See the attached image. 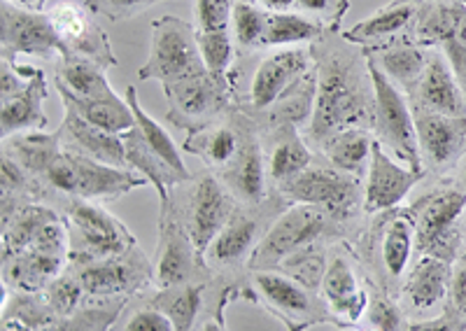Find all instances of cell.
I'll return each instance as SVG.
<instances>
[{
  "label": "cell",
  "mask_w": 466,
  "mask_h": 331,
  "mask_svg": "<svg viewBox=\"0 0 466 331\" xmlns=\"http://www.w3.org/2000/svg\"><path fill=\"white\" fill-rule=\"evenodd\" d=\"M318 70V96L306 140L318 150L345 128H369L376 119V86L364 49L345 40L343 31H324L308 45Z\"/></svg>",
  "instance_id": "obj_1"
},
{
  "label": "cell",
  "mask_w": 466,
  "mask_h": 331,
  "mask_svg": "<svg viewBox=\"0 0 466 331\" xmlns=\"http://www.w3.org/2000/svg\"><path fill=\"white\" fill-rule=\"evenodd\" d=\"M318 96V70L308 47H282L264 54L233 103L261 131L291 124L306 131Z\"/></svg>",
  "instance_id": "obj_2"
},
{
  "label": "cell",
  "mask_w": 466,
  "mask_h": 331,
  "mask_svg": "<svg viewBox=\"0 0 466 331\" xmlns=\"http://www.w3.org/2000/svg\"><path fill=\"white\" fill-rule=\"evenodd\" d=\"M408 208L418 229V255L455 264L466 247V192L455 177H434Z\"/></svg>",
  "instance_id": "obj_3"
},
{
  "label": "cell",
  "mask_w": 466,
  "mask_h": 331,
  "mask_svg": "<svg viewBox=\"0 0 466 331\" xmlns=\"http://www.w3.org/2000/svg\"><path fill=\"white\" fill-rule=\"evenodd\" d=\"M127 103L136 115V126L122 134L128 166L157 189L159 201L164 204L170 196V187L191 180V173L187 171L177 145L166 134V128H161V124L140 107L136 86H127Z\"/></svg>",
  "instance_id": "obj_4"
},
{
  "label": "cell",
  "mask_w": 466,
  "mask_h": 331,
  "mask_svg": "<svg viewBox=\"0 0 466 331\" xmlns=\"http://www.w3.org/2000/svg\"><path fill=\"white\" fill-rule=\"evenodd\" d=\"M418 255V229L410 208H392L373 215L364 231V259L373 283L399 299L401 283Z\"/></svg>",
  "instance_id": "obj_5"
},
{
  "label": "cell",
  "mask_w": 466,
  "mask_h": 331,
  "mask_svg": "<svg viewBox=\"0 0 466 331\" xmlns=\"http://www.w3.org/2000/svg\"><path fill=\"white\" fill-rule=\"evenodd\" d=\"M238 206L240 201L219 180L218 173L206 168V171L191 176V180L177 185L170 192L168 201L161 204V208H168L180 219L185 229L189 231L191 241L197 243L198 252L206 255L215 236L227 226Z\"/></svg>",
  "instance_id": "obj_6"
},
{
  "label": "cell",
  "mask_w": 466,
  "mask_h": 331,
  "mask_svg": "<svg viewBox=\"0 0 466 331\" xmlns=\"http://www.w3.org/2000/svg\"><path fill=\"white\" fill-rule=\"evenodd\" d=\"M348 226L327 210L308 204H289L266 231L264 241L249 259L248 271H276L287 256L324 241H345Z\"/></svg>",
  "instance_id": "obj_7"
},
{
  "label": "cell",
  "mask_w": 466,
  "mask_h": 331,
  "mask_svg": "<svg viewBox=\"0 0 466 331\" xmlns=\"http://www.w3.org/2000/svg\"><path fill=\"white\" fill-rule=\"evenodd\" d=\"M240 294L278 317L287 331H306L324 322L331 325L322 296L280 271H248Z\"/></svg>",
  "instance_id": "obj_8"
},
{
  "label": "cell",
  "mask_w": 466,
  "mask_h": 331,
  "mask_svg": "<svg viewBox=\"0 0 466 331\" xmlns=\"http://www.w3.org/2000/svg\"><path fill=\"white\" fill-rule=\"evenodd\" d=\"M278 194L289 204L318 206L345 226L352 225L357 215L364 213L361 177L340 171L329 164L322 155L315 156L313 164L303 173H299Z\"/></svg>",
  "instance_id": "obj_9"
},
{
  "label": "cell",
  "mask_w": 466,
  "mask_h": 331,
  "mask_svg": "<svg viewBox=\"0 0 466 331\" xmlns=\"http://www.w3.org/2000/svg\"><path fill=\"white\" fill-rule=\"evenodd\" d=\"M68 229V262L89 264L119 256L136 246L131 231L103 206L85 198H70L61 213Z\"/></svg>",
  "instance_id": "obj_10"
},
{
  "label": "cell",
  "mask_w": 466,
  "mask_h": 331,
  "mask_svg": "<svg viewBox=\"0 0 466 331\" xmlns=\"http://www.w3.org/2000/svg\"><path fill=\"white\" fill-rule=\"evenodd\" d=\"M287 206L289 201H285L280 194H276L264 206L240 204L203 255L210 273H236L240 268H248L268 226Z\"/></svg>",
  "instance_id": "obj_11"
},
{
  "label": "cell",
  "mask_w": 466,
  "mask_h": 331,
  "mask_svg": "<svg viewBox=\"0 0 466 331\" xmlns=\"http://www.w3.org/2000/svg\"><path fill=\"white\" fill-rule=\"evenodd\" d=\"M208 73L198 49L197 28L182 22L177 16H159L152 24V45L149 56L138 68V77L143 82L157 80L161 86L187 77Z\"/></svg>",
  "instance_id": "obj_12"
},
{
  "label": "cell",
  "mask_w": 466,
  "mask_h": 331,
  "mask_svg": "<svg viewBox=\"0 0 466 331\" xmlns=\"http://www.w3.org/2000/svg\"><path fill=\"white\" fill-rule=\"evenodd\" d=\"M361 268L364 262L345 241L329 247V262L319 285V296L331 316V325L340 329H355L364 320L371 280H364Z\"/></svg>",
  "instance_id": "obj_13"
},
{
  "label": "cell",
  "mask_w": 466,
  "mask_h": 331,
  "mask_svg": "<svg viewBox=\"0 0 466 331\" xmlns=\"http://www.w3.org/2000/svg\"><path fill=\"white\" fill-rule=\"evenodd\" d=\"M369 61V59H366ZM376 86V119H373V138L385 147L390 156L401 161L408 168L422 171L420 143L415 115L408 105V98L399 86L382 75L373 64H369Z\"/></svg>",
  "instance_id": "obj_14"
},
{
  "label": "cell",
  "mask_w": 466,
  "mask_h": 331,
  "mask_svg": "<svg viewBox=\"0 0 466 331\" xmlns=\"http://www.w3.org/2000/svg\"><path fill=\"white\" fill-rule=\"evenodd\" d=\"M164 94L168 101L166 119L173 126L185 128L187 134L219 122L236 107L231 86L212 77L210 73L166 85Z\"/></svg>",
  "instance_id": "obj_15"
},
{
  "label": "cell",
  "mask_w": 466,
  "mask_h": 331,
  "mask_svg": "<svg viewBox=\"0 0 466 331\" xmlns=\"http://www.w3.org/2000/svg\"><path fill=\"white\" fill-rule=\"evenodd\" d=\"M77 273L86 299H131L154 280V264L138 247V243L119 256L89 264H70Z\"/></svg>",
  "instance_id": "obj_16"
},
{
  "label": "cell",
  "mask_w": 466,
  "mask_h": 331,
  "mask_svg": "<svg viewBox=\"0 0 466 331\" xmlns=\"http://www.w3.org/2000/svg\"><path fill=\"white\" fill-rule=\"evenodd\" d=\"M231 117L236 122V126H238L240 150L227 171L218 173L219 180L231 189L233 196L238 198L243 206L268 204L278 192L270 189L259 126L248 115L240 113L238 107H233Z\"/></svg>",
  "instance_id": "obj_17"
},
{
  "label": "cell",
  "mask_w": 466,
  "mask_h": 331,
  "mask_svg": "<svg viewBox=\"0 0 466 331\" xmlns=\"http://www.w3.org/2000/svg\"><path fill=\"white\" fill-rule=\"evenodd\" d=\"M212 273L206 259L191 241L189 231L168 208L159 213V246L154 256V287H175V285L208 280Z\"/></svg>",
  "instance_id": "obj_18"
},
{
  "label": "cell",
  "mask_w": 466,
  "mask_h": 331,
  "mask_svg": "<svg viewBox=\"0 0 466 331\" xmlns=\"http://www.w3.org/2000/svg\"><path fill=\"white\" fill-rule=\"evenodd\" d=\"M49 22L58 35V43L64 49V56L94 61L101 68L119 65L115 49H112L107 33L94 19V12L75 0H61L47 10Z\"/></svg>",
  "instance_id": "obj_19"
},
{
  "label": "cell",
  "mask_w": 466,
  "mask_h": 331,
  "mask_svg": "<svg viewBox=\"0 0 466 331\" xmlns=\"http://www.w3.org/2000/svg\"><path fill=\"white\" fill-rule=\"evenodd\" d=\"M0 59L16 61V56L54 59L64 56L58 35L49 22L47 12H33L19 7L12 0L0 3Z\"/></svg>",
  "instance_id": "obj_20"
},
{
  "label": "cell",
  "mask_w": 466,
  "mask_h": 331,
  "mask_svg": "<svg viewBox=\"0 0 466 331\" xmlns=\"http://www.w3.org/2000/svg\"><path fill=\"white\" fill-rule=\"evenodd\" d=\"M452 264L430 255H418L408 268L399 292V306L408 320H427L441 316L451 306Z\"/></svg>",
  "instance_id": "obj_21"
},
{
  "label": "cell",
  "mask_w": 466,
  "mask_h": 331,
  "mask_svg": "<svg viewBox=\"0 0 466 331\" xmlns=\"http://www.w3.org/2000/svg\"><path fill=\"white\" fill-rule=\"evenodd\" d=\"M415 126L424 176H451L466 159V117L415 115Z\"/></svg>",
  "instance_id": "obj_22"
},
{
  "label": "cell",
  "mask_w": 466,
  "mask_h": 331,
  "mask_svg": "<svg viewBox=\"0 0 466 331\" xmlns=\"http://www.w3.org/2000/svg\"><path fill=\"white\" fill-rule=\"evenodd\" d=\"M406 98L413 115L466 117V94L441 49H431L422 77Z\"/></svg>",
  "instance_id": "obj_23"
},
{
  "label": "cell",
  "mask_w": 466,
  "mask_h": 331,
  "mask_svg": "<svg viewBox=\"0 0 466 331\" xmlns=\"http://www.w3.org/2000/svg\"><path fill=\"white\" fill-rule=\"evenodd\" d=\"M424 171H415L408 166H399L394 156L385 152L380 143H373L371 164L366 171L364 185V213L378 215L392 210L406 201V196L424 180Z\"/></svg>",
  "instance_id": "obj_24"
},
{
  "label": "cell",
  "mask_w": 466,
  "mask_h": 331,
  "mask_svg": "<svg viewBox=\"0 0 466 331\" xmlns=\"http://www.w3.org/2000/svg\"><path fill=\"white\" fill-rule=\"evenodd\" d=\"M261 143H264L266 173H268L273 192H280L299 173L306 171L315 159L313 147L308 145L301 128L291 126V124L261 131Z\"/></svg>",
  "instance_id": "obj_25"
},
{
  "label": "cell",
  "mask_w": 466,
  "mask_h": 331,
  "mask_svg": "<svg viewBox=\"0 0 466 331\" xmlns=\"http://www.w3.org/2000/svg\"><path fill=\"white\" fill-rule=\"evenodd\" d=\"M422 0H392L385 7L366 16L364 22L343 31L345 40L361 49H380L397 40L410 38Z\"/></svg>",
  "instance_id": "obj_26"
},
{
  "label": "cell",
  "mask_w": 466,
  "mask_h": 331,
  "mask_svg": "<svg viewBox=\"0 0 466 331\" xmlns=\"http://www.w3.org/2000/svg\"><path fill=\"white\" fill-rule=\"evenodd\" d=\"M56 131L61 135L64 150L77 152V155H85L94 161H101V164L115 166V168H128V171H133L131 166H128L127 147H124L122 135L107 134L103 128L85 122L73 110H66L64 119H61V126Z\"/></svg>",
  "instance_id": "obj_27"
},
{
  "label": "cell",
  "mask_w": 466,
  "mask_h": 331,
  "mask_svg": "<svg viewBox=\"0 0 466 331\" xmlns=\"http://www.w3.org/2000/svg\"><path fill=\"white\" fill-rule=\"evenodd\" d=\"M45 101H47V77H45V70L37 68L35 75L28 77L22 89L0 98V134L3 138L26 134V131H45L47 128Z\"/></svg>",
  "instance_id": "obj_28"
},
{
  "label": "cell",
  "mask_w": 466,
  "mask_h": 331,
  "mask_svg": "<svg viewBox=\"0 0 466 331\" xmlns=\"http://www.w3.org/2000/svg\"><path fill=\"white\" fill-rule=\"evenodd\" d=\"M430 52L431 49L422 47L413 38L397 40V43L380 49H364L369 64L376 65L382 75L394 86H399L403 94H410L415 89L424 68H427Z\"/></svg>",
  "instance_id": "obj_29"
},
{
  "label": "cell",
  "mask_w": 466,
  "mask_h": 331,
  "mask_svg": "<svg viewBox=\"0 0 466 331\" xmlns=\"http://www.w3.org/2000/svg\"><path fill=\"white\" fill-rule=\"evenodd\" d=\"M182 150L198 156L206 164L208 171H227L240 150V134L231 113L219 119V122L210 124V126L187 134Z\"/></svg>",
  "instance_id": "obj_30"
},
{
  "label": "cell",
  "mask_w": 466,
  "mask_h": 331,
  "mask_svg": "<svg viewBox=\"0 0 466 331\" xmlns=\"http://www.w3.org/2000/svg\"><path fill=\"white\" fill-rule=\"evenodd\" d=\"M208 280H197V283L175 285V287H154V292L145 294L149 304L164 310L168 320L173 322L175 331H194L201 317L203 301H206Z\"/></svg>",
  "instance_id": "obj_31"
},
{
  "label": "cell",
  "mask_w": 466,
  "mask_h": 331,
  "mask_svg": "<svg viewBox=\"0 0 466 331\" xmlns=\"http://www.w3.org/2000/svg\"><path fill=\"white\" fill-rule=\"evenodd\" d=\"M56 89L68 91L82 101H106L119 96L106 77V68L77 56H61L56 68Z\"/></svg>",
  "instance_id": "obj_32"
},
{
  "label": "cell",
  "mask_w": 466,
  "mask_h": 331,
  "mask_svg": "<svg viewBox=\"0 0 466 331\" xmlns=\"http://www.w3.org/2000/svg\"><path fill=\"white\" fill-rule=\"evenodd\" d=\"M466 3L460 0H422L410 38L427 49H441L460 26Z\"/></svg>",
  "instance_id": "obj_33"
},
{
  "label": "cell",
  "mask_w": 466,
  "mask_h": 331,
  "mask_svg": "<svg viewBox=\"0 0 466 331\" xmlns=\"http://www.w3.org/2000/svg\"><path fill=\"white\" fill-rule=\"evenodd\" d=\"M373 131L369 128H345L340 134L331 135L318 147L319 155L331 166L355 177H364L371 164L373 152Z\"/></svg>",
  "instance_id": "obj_34"
},
{
  "label": "cell",
  "mask_w": 466,
  "mask_h": 331,
  "mask_svg": "<svg viewBox=\"0 0 466 331\" xmlns=\"http://www.w3.org/2000/svg\"><path fill=\"white\" fill-rule=\"evenodd\" d=\"M56 91L66 110H73V113L80 115L85 122L103 128L107 134L122 135L136 126V115H133V110L128 107L127 98L115 96L106 98V101H82V98L70 96L68 91Z\"/></svg>",
  "instance_id": "obj_35"
},
{
  "label": "cell",
  "mask_w": 466,
  "mask_h": 331,
  "mask_svg": "<svg viewBox=\"0 0 466 331\" xmlns=\"http://www.w3.org/2000/svg\"><path fill=\"white\" fill-rule=\"evenodd\" d=\"M327 28L318 24L310 16L301 15L297 10L287 12H268V24H266L264 40H261V52L276 47H297L303 43H315Z\"/></svg>",
  "instance_id": "obj_36"
},
{
  "label": "cell",
  "mask_w": 466,
  "mask_h": 331,
  "mask_svg": "<svg viewBox=\"0 0 466 331\" xmlns=\"http://www.w3.org/2000/svg\"><path fill=\"white\" fill-rule=\"evenodd\" d=\"M203 64L212 77L233 89V70L238 64V47L231 31H197Z\"/></svg>",
  "instance_id": "obj_37"
},
{
  "label": "cell",
  "mask_w": 466,
  "mask_h": 331,
  "mask_svg": "<svg viewBox=\"0 0 466 331\" xmlns=\"http://www.w3.org/2000/svg\"><path fill=\"white\" fill-rule=\"evenodd\" d=\"M128 299H89L73 316L58 317L40 331H110Z\"/></svg>",
  "instance_id": "obj_38"
},
{
  "label": "cell",
  "mask_w": 466,
  "mask_h": 331,
  "mask_svg": "<svg viewBox=\"0 0 466 331\" xmlns=\"http://www.w3.org/2000/svg\"><path fill=\"white\" fill-rule=\"evenodd\" d=\"M268 12L270 10H266V7L248 3V0H236L231 33L233 40H236V47H238V56L261 52V40H264L266 24H268Z\"/></svg>",
  "instance_id": "obj_39"
},
{
  "label": "cell",
  "mask_w": 466,
  "mask_h": 331,
  "mask_svg": "<svg viewBox=\"0 0 466 331\" xmlns=\"http://www.w3.org/2000/svg\"><path fill=\"white\" fill-rule=\"evenodd\" d=\"M329 262V247L324 243L318 246L303 247V250L294 252L276 268V271L285 273L289 278H294L297 283L306 285L308 289L319 294V285H322L324 271H327Z\"/></svg>",
  "instance_id": "obj_40"
},
{
  "label": "cell",
  "mask_w": 466,
  "mask_h": 331,
  "mask_svg": "<svg viewBox=\"0 0 466 331\" xmlns=\"http://www.w3.org/2000/svg\"><path fill=\"white\" fill-rule=\"evenodd\" d=\"M110 331H175V326L164 310L149 304L147 296L140 292L127 301Z\"/></svg>",
  "instance_id": "obj_41"
},
{
  "label": "cell",
  "mask_w": 466,
  "mask_h": 331,
  "mask_svg": "<svg viewBox=\"0 0 466 331\" xmlns=\"http://www.w3.org/2000/svg\"><path fill=\"white\" fill-rule=\"evenodd\" d=\"M43 296L56 317L73 316L75 310H80L89 301L80 278H77V273L70 266H66V271L43 289Z\"/></svg>",
  "instance_id": "obj_42"
},
{
  "label": "cell",
  "mask_w": 466,
  "mask_h": 331,
  "mask_svg": "<svg viewBox=\"0 0 466 331\" xmlns=\"http://www.w3.org/2000/svg\"><path fill=\"white\" fill-rule=\"evenodd\" d=\"M408 317L403 316L401 306L394 296L378 287L371 280V292H369V306L364 313V325L376 331H403Z\"/></svg>",
  "instance_id": "obj_43"
},
{
  "label": "cell",
  "mask_w": 466,
  "mask_h": 331,
  "mask_svg": "<svg viewBox=\"0 0 466 331\" xmlns=\"http://www.w3.org/2000/svg\"><path fill=\"white\" fill-rule=\"evenodd\" d=\"M236 0H194L197 31H231Z\"/></svg>",
  "instance_id": "obj_44"
},
{
  "label": "cell",
  "mask_w": 466,
  "mask_h": 331,
  "mask_svg": "<svg viewBox=\"0 0 466 331\" xmlns=\"http://www.w3.org/2000/svg\"><path fill=\"white\" fill-rule=\"evenodd\" d=\"M294 10L322 24L327 31H339L340 19L350 10V0H297Z\"/></svg>",
  "instance_id": "obj_45"
},
{
  "label": "cell",
  "mask_w": 466,
  "mask_h": 331,
  "mask_svg": "<svg viewBox=\"0 0 466 331\" xmlns=\"http://www.w3.org/2000/svg\"><path fill=\"white\" fill-rule=\"evenodd\" d=\"M159 3H166V0H85V5L96 16H107L110 22L133 19L140 12L149 10L152 5H159Z\"/></svg>",
  "instance_id": "obj_46"
},
{
  "label": "cell",
  "mask_w": 466,
  "mask_h": 331,
  "mask_svg": "<svg viewBox=\"0 0 466 331\" xmlns=\"http://www.w3.org/2000/svg\"><path fill=\"white\" fill-rule=\"evenodd\" d=\"M441 52L445 54V59L451 64L457 82H460L461 89H464L466 94V12L464 16H461L460 26L455 28V33L441 45Z\"/></svg>",
  "instance_id": "obj_47"
},
{
  "label": "cell",
  "mask_w": 466,
  "mask_h": 331,
  "mask_svg": "<svg viewBox=\"0 0 466 331\" xmlns=\"http://www.w3.org/2000/svg\"><path fill=\"white\" fill-rule=\"evenodd\" d=\"M403 331H466V317H461L452 306L436 317L427 320H406Z\"/></svg>",
  "instance_id": "obj_48"
},
{
  "label": "cell",
  "mask_w": 466,
  "mask_h": 331,
  "mask_svg": "<svg viewBox=\"0 0 466 331\" xmlns=\"http://www.w3.org/2000/svg\"><path fill=\"white\" fill-rule=\"evenodd\" d=\"M451 306L466 317V247L452 264V283H451Z\"/></svg>",
  "instance_id": "obj_49"
},
{
  "label": "cell",
  "mask_w": 466,
  "mask_h": 331,
  "mask_svg": "<svg viewBox=\"0 0 466 331\" xmlns=\"http://www.w3.org/2000/svg\"><path fill=\"white\" fill-rule=\"evenodd\" d=\"M236 294H240V285H228V287L222 289L219 294V301L215 306V313L198 326V331H228L227 322H224V308L231 299H236Z\"/></svg>",
  "instance_id": "obj_50"
},
{
  "label": "cell",
  "mask_w": 466,
  "mask_h": 331,
  "mask_svg": "<svg viewBox=\"0 0 466 331\" xmlns=\"http://www.w3.org/2000/svg\"><path fill=\"white\" fill-rule=\"evenodd\" d=\"M248 3H255V5L266 7V10L273 12H287L297 7V0H248Z\"/></svg>",
  "instance_id": "obj_51"
},
{
  "label": "cell",
  "mask_w": 466,
  "mask_h": 331,
  "mask_svg": "<svg viewBox=\"0 0 466 331\" xmlns=\"http://www.w3.org/2000/svg\"><path fill=\"white\" fill-rule=\"evenodd\" d=\"M0 331H35V329H33V326H28L24 320H19V317L3 316V329Z\"/></svg>",
  "instance_id": "obj_52"
},
{
  "label": "cell",
  "mask_w": 466,
  "mask_h": 331,
  "mask_svg": "<svg viewBox=\"0 0 466 331\" xmlns=\"http://www.w3.org/2000/svg\"><path fill=\"white\" fill-rule=\"evenodd\" d=\"M12 3H16V5H19V7H26V10L43 12L45 10V3H47V0H12Z\"/></svg>",
  "instance_id": "obj_53"
},
{
  "label": "cell",
  "mask_w": 466,
  "mask_h": 331,
  "mask_svg": "<svg viewBox=\"0 0 466 331\" xmlns=\"http://www.w3.org/2000/svg\"><path fill=\"white\" fill-rule=\"evenodd\" d=\"M451 176L455 177V180H457V185H460V187L464 189V192H466V159L461 161L460 166H457V168H455V171L451 173Z\"/></svg>",
  "instance_id": "obj_54"
},
{
  "label": "cell",
  "mask_w": 466,
  "mask_h": 331,
  "mask_svg": "<svg viewBox=\"0 0 466 331\" xmlns=\"http://www.w3.org/2000/svg\"><path fill=\"white\" fill-rule=\"evenodd\" d=\"M460 3H466V0H460Z\"/></svg>",
  "instance_id": "obj_55"
}]
</instances>
